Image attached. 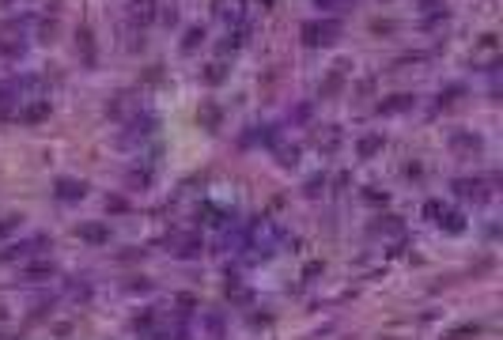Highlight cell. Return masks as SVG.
<instances>
[{"label":"cell","mask_w":503,"mask_h":340,"mask_svg":"<svg viewBox=\"0 0 503 340\" xmlns=\"http://www.w3.org/2000/svg\"><path fill=\"white\" fill-rule=\"evenodd\" d=\"M46 249H50V234H30V238L15 242V246L0 249V261L4 265H27V261H38Z\"/></svg>","instance_id":"cell-1"},{"label":"cell","mask_w":503,"mask_h":340,"mask_svg":"<svg viewBox=\"0 0 503 340\" xmlns=\"http://www.w3.org/2000/svg\"><path fill=\"white\" fill-rule=\"evenodd\" d=\"M340 38V27L333 19H307L303 23V46L307 50H326Z\"/></svg>","instance_id":"cell-2"},{"label":"cell","mask_w":503,"mask_h":340,"mask_svg":"<svg viewBox=\"0 0 503 340\" xmlns=\"http://www.w3.org/2000/svg\"><path fill=\"white\" fill-rule=\"evenodd\" d=\"M53 197L61 200V205H80V200L87 197V182H80V178H57Z\"/></svg>","instance_id":"cell-3"},{"label":"cell","mask_w":503,"mask_h":340,"mask_svg":"<svg viewBox=\"0 0 503 340\" xmlns=\"http://www.w3.org/2000/svg\"><path fill=\"white\" fill-rule=\"evenodd\" d=\"M167 249H174V257H182V261H190V257L201 254V234H197V231L170 234V238H167Z\"/></svg>","instance_id":"cell-4"},{"label":"cell","mask_w":503,"mask_h":340,"mask_svg":"<svg viewBox=\"0 0 503 340\" xmlns=\"http://www.w3.org/2000/svg\"><path fill=\"white\" fill-rule=\"evenodd\" d=\"M450 193L461 197V200H488V185H484L481 178H454Z\"/></svg>","instance_id":"cell-5"},{"label":"cell","mask_w":503,"mask_h":340,"mask_svg":"<svg viewBox=\"0 0 503 340\" xmlns=\"http://www.w3.org/2000/svg\"><path fill=\"white\" fill-rule=\"evenodd\" d=\"M110 223H102V220H87V223H80L76 227V238L80 242H87V246H107L110 242Z\"/></svg>","instance_id":"cell-6"},{"label":"cell","mask_w":503,"mask_h":340,"mask_svg":"<svg viewBox=\"0 0 503 340\" xmlns=\"http://www.w3.org/2000/svg\"><path fill=\"white\" fill-rule=\"evenodd\" d=\"M212 15L223 23H242L246 19V0H212Z\"/></svg>","instance_id":"cell-7"},{"label":"cell","mask_w":503,"mask_h":340,"mask_svg":"<svg viewBox=\"0 0 503 340\" xmlns=\"http://www.w3.org/2000/svg\"><path fill=\"white\" fill-rule=\"evenodd\" d=\"M412 106H417V95H409V91L383 95V99H378V113H405V110H412Z\"/></svg>","instance_id":"cell-8"},{"label":"cell","mask_w":503,"mask_h":340,"mask_svg":"<svg viewBox=\"0 0 503 340\" xmlns=\"http://www.w3.org/2000/svg\"><path fill=\"white\" fill-rule=\"evenodd\" d=\"M152 133H156V117H144L140 121V113H136L133 125H129L125 136H121V144H125V148H129V144H144V136H152Z\"/></svg>","instance_id":"cell-9"},{"label":"cell","mask_w":503,"mask_h":340,"mask_svg":"<svg viewBox=\"0 0 503 340\" xmlns=\"http://www.w3.org/2000/svg\"><path fill=\"white\" fill-rule=\"evenodd\" d=\"M129 19H133L136 27L152 23L156 19V0H129Z\"/></svg>","instance_id":"cell-10"},{"label":"cell","mask_w":503,"mask_h":340,"mask_svg":"<svg viewBox=\"0 0 503 340\" xmlns=\"http://www.w3.org/2000/svg\"><path fill=\"white\" fill-rule=\"evenodd\" d=\"M435 223H439V227H443V231H447V234H461V231H466V216H461V212H454L450 205L443 208L439 216H435Z\"/></svg>","instance_id":"cell-11"},{"label":"cell","mask_w":503,"mask_h":340,"mask_svg":"<svg viewBox=\"0 0 503 340\" xmlns=\"http://www.w3.org/2000/svg\"><path fill=\"white\" fill-rule=\"evenodd\" d=\"M12 110H19V79L0 84V113H12Z\"/></svg>","instance_id":"cell-12"},{"label":"cell","mask_w":503,"mask_h":340,"mask_svg":"<svg viewBox=\"0 0 503 340\" xmlns=\"http://www.w3.org/2000/svg\"><path fill=\"white\" fill-rule=\"evenodd\" d=\"M76 53L84 57V64H95V35H91V27L76 30Z\"/></svg>","instance_id":"cell-13"},{"label":"cell","mask_w":503,"mask_h":340,"mask_svg":"<svg viewBox=\"0 0 503 340\" xmlns=\"http://www.w3.org/2000/svg\"><path fill=\"white\" fill-rule=\"evenodd\" d=\"M383 144H386V136H378V133H367V136H360V144H356V151H360V159H371V155H378V151H383Z\"/></svg>","instance_id":"cell-14"},{"label":"cell","mask_w":503,"mask_h":340,"mask_svg":"<svg viewBox=\"0 0 503 340\" xmlns=\"http://www.w3.org/2000/svg\"><path fill=\"white\" fill-rule=\"evenodd\" d=\"M50 110H53L50 102H30V106L19 113V121H23V125H38V121H46V117H50Z\"/></svg>","instance_id":"cell-15"},{"label":"cell","mask_w":503,"mask_h":340,"mask_svg":"<svg viewBox=\"0 0 503 340\" xmlns=\"http://www.w3.org/2000/svg\"><path fill=\"white\" fill-rule=\"evenodd\" d=\"M19 276H23V280H42V276H53V261H42V257H38V265H23V269H19Z\"/></svg>","instance_id":"cell-16"},{"label":"cell","mask_w":503,"mask_h":340,"mask_svg":"<svg viewBox=\"0 0 503 340\" xmlns=\"http://www.w3.org/2000/svg\"><path fill=\"white\" fill-rule=\"evenodd\" d=\"M454 151H481V136L477 133H454Z\"/></svg>","instance_id":"cell-17"},{"label":"cell","mask_w":503,"mask_h":340,"mask_svg":"<svg viewBox=\"0 0 503 340\" xmlns=\"http://www.w3.org/2000/svg\"><path fill=\"white\" fill-rule=\"evenodd\" d=\"M461 95H466V87H461V84H454V87H447V91H443L439 99H435V110H450L454 102L461 99Z\"/></svg>","instance_id":"cell-18"},{"label":"cell","mask_w":503,"mask_h":340,"mask_svg":"<svg viewBox=\"0 0 503 340\" xmlns=\"http://www.w3.org/2000/svg\"><path fill=\"white\" fill-rule=\"evenodd\" d=\"M0 53L23 57V53H27V38H0Z\"/></svg>","instance_id":"cell-19"},{"label":"cell","mask_w":503,"mask_h":340,"mask_svg":"<svg viewBox=\"0 0 503 340\" xmlns=\"http://www.w3.org/2000/svg\"><path fill=\"white\" fill-rule=\"evenodd\" d=\"M201 42H205V30H201V27H190V30L182 35V53H193Z\"/></svg>","instance_id":"cell-20"},{"label":"cell","mask_w":503,"mask_h":340,"mask_svg":"<svg viewBox=\"0 0 503 340\" xmlns=\"http://www.w3.org/2000/svg\"><path fill=\"white\" fill-rule=\"evenodd\" d=\"M371 231H375V234H394V231H401V220H397V216H386V220L371 223Z\"/></svg>","instance_id":"cell-21"},{"label":"cell","mask_w":503,"mask_h":340,"mask_svg":"<svg viewBox=\"0 0 503 340\" xmlns=\"http://www.w3.org/2000/svg\"><path fill=\"white\" fill-rule=\"evenodd\" d=\"M227 64H205V84H223Z\"/></svg>","instance_id":"cell-22"},{"label":"cell","mask_w":503,"mask_h":340,"mask_svg":"<svg viewBox=\"0 0 503 340\" xmlns=\"http://www.w3.org/2000/svg\"><path fill=\"white\" fill-rule=\"evenodd\" d=\"M201 121H205L208 129H216V125H220V106H216V102H208V106H201Z\"/></svg>","instance_id":"cell-23"},{"label":"cell","mask_w":503,"mask_h":340,"mask_svg":"<svg viewBox=\"0 0 503 340\" xmlns=\"http://www.w3.org/2000/svg\"><path fill=\"white\" fill-rule=\"evenodd\" d=\"M277 159L284 167H295L299 163V148H280V144H277Z\"/></svg>","instance_id":"cell-24"},{"label":"cell","mask_w":503,"mask_h":340,"mask_svg":"<svg viewBox=\"0 0 503 340\" xmlns=\"http://www.w3.org/2000/svg\"><path fill=\"white\" fill-rule=\"evenodd\" d=\"M318 193H326V174H318V178H311V182H307V197H318Z\"/></svg>","instance_id":"cell-25"},{"label":"cell","mask_w":503,"mask_h":340,"mask_svg":"<svg viewBox=\"0 0 503 340\" xmlns=\"http://www.w3.org/2000/svg\"><path fill=\"white\" fill-rule=\"evenodd\" d=\"M363 197H367V205H375V208H386V200H390V193H378V189H363Z\"/></svg>","instance_id":"cell-26"},{"label":"cell","mask_w":503,"mask_h":340,"mask_svg":"<svg viewBox=\"0 0 503 340\" xmlns=\"http://www.w3.org/2000/svg\"><path fill=\"white\" fill-rule=\"evenodd\" d=\"M239 46H242V35H231V38H223V42H220V53L227 57V53L239 50Z\"/></svg>","instance_id":"cell-27"},{"label":"cell","mask_w":503,"mask_h":340,"mask_svg":"<svg viewBox=\"0 0 503 340\" xmlns=\"http://www.w3.org/2000/svg\"><path fill=\"white\" fill-rule=\"evenodd\" d=\"M125 287H129V295H144V291L152 287V280H129Z\"/></svg>","instance_id":"cell-28"},{"label":"cell","mask_w":503,"mask_h":340,"mask_svg":"<svg viewBox=\"0 0 503 340\" xmlns=\"http://www.w3.org/2000/svg\"><path fill=\"white\" fill-rule=\"evenodd\" d=\"M477 333H481L477 325H461V329H454V333H450V340H466V337H477Z\"/></svg>","instance_id":"cell-29"},{"label":"cell","mask_w":503,"mask_h":340,"mask_svg":"<svg viewBox=\"0 0 503 340\" xmlns=\"http://www.w3.org/2000/svg\"><path fill=\"white\" fill-rule=\"evenodd\" d=\"M107 208H110V212H129V200L125 197H110Z\"/></svg>","instance_id":"cell-30"},{"label":"cell","mask_w":503,"mask_h":340,"mask_svg":"<svg viewBox=\"0 0 503 340\" xmlns=\"http://www.w3.org/2000/svg\"><path fill=\"white\" fill-rule=\"evenodd\" d=\"M314 4H318L322 12H329V8H340V4H352V0H314Z\"/></svg>","instance_id":"cell-31"},{"label":"cell","mask_w":503,"mask_h":340,"mask_svg":"<svg viewBox=\"0 0 503 340\" xmlns=\"http://www.w3.org/2000/svg\"><path fill=\"white\" fill-rule=\"evenodd\" d=\"M405 178H409V182H412V178H420V163H405Z\"/></svg>","instance_id":"cell-32"},{"label":"cell","mask_w":503,"mask_h":340,"mask_svg":"<svg viewBox=\"0 0 503 340\" xmlns=\"http://www.w3.org/2000/svg\"><path fill=\"white\" fill-rule=\"evenodd\" d=\"M307 117H311V106H307V102H303V106H295V121H307Z\"/></svg>","instance_id":"cell-33"},{"label":"cell","mask_w":503,"mask_h":340,"mask_svg":"<svg viewBox=\"0 0 503 340\" xmlns=\"http://www.w3.org/2000/svg\"><path fill=\"white\" fill-rule=\"evenodd\" d=\"M8 227H12V220H0V238L8 234Z\"/></svg>","instance_id":"cell-34"}]
</instances>
